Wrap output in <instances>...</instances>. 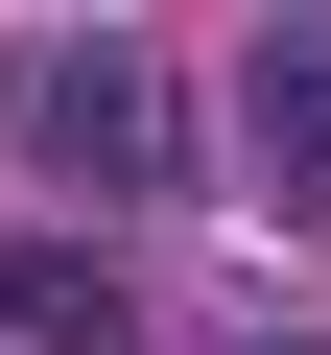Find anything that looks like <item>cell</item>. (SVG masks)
<instances>
[{"mask_svg": "<svg viewBox=\"0 0 331 355\" xmlns=\"http://www.w3.org/2000/svg\"><path fill=\"white\" fill-rule=\"evenodd\" d=\"M0 119H24V166H48V190H95V214H142L166 190V166H190V95H166V48H24V95H0Z\"/></svg>", "mask_w": 331, "mask_h": 355, "instance_id": "6da1fadb", "label": "cell"}, {"mask_svg": "<svg viewBox=\"0 0 331 355\" xmlns=\"http://www.w3.org/2000/svg\"><path fill=\"white\" fill-rule=\"evenodd\" d=\"M260 355H307V331H260Z\"/></svg>", "mask_w": 331, "mask_h": 355, "instance_id": "277c9868", "label": "cell"}, {"mask_svg": "<svg viewBox=\"0 0 331 355\" xmlns=\"http://www.w3.org/2000/svg\"><path fill=\"white\" fill-rule=\"evenodd\" d=\"M237 190L331 237V24H260L237 48Z\"/></svg>", "mask_w": 331, "mask_h": 355, "instance_id": "7a4b0ae2", "label": "cell"}, {"mask_svg": "<svg viewBox=\"0 0 331 355\" xmlns=\"http://www.w3.org/2000/svg\"><path fill=\"white\" fill-rule=\"evenodd\" d=\"M118 331H142V284L95 237H0V355H118Z\"/></svg>", "mask_w": 331, "mask_h": 355, "instance_id": "3957f363", "label": "cell"}]
</instances>
